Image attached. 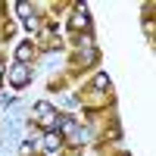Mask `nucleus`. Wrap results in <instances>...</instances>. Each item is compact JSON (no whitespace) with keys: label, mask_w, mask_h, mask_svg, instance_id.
I'll return each instance as SVG.
<instances>
[{"label":"nucleus","mask_w":156,"mask_h":156,"mask_svg":"<svg viewBox=\"0 0 156 156\" xmlns=\"http://www.w3.org/2000/svg\"><path fill=\"white\" fill-rule=\"evenodd\" d=\"M25 28H28V31H37V19L28 16V19H25Z\"/></svg>","instance_id":"8"},{"label":"nucleus","mask_w":156,"mask_h":156,"mask_svg":"<svg viewBox=\"0 0 156 156\" xmlns=\"http://www.w3.org/2000/svg\"><path fill=\"white\" fill-rule=\"evenodd\" d=\"M0 84H3V66H0Z\"/></svg>","instance_id":"10"},{"label":"nucleus","mask_w":156,"mask_h":156,"mask_svg":"<svg viewBox=\"0 0 156 156\" xmlns=\"http://www.w3.org/2000/svg\"><path fill=\"white\" fill-rule=\"evenodd\" d=\"M125 156H131V153H125Z\"/></svg>","instance_id":"11"},{"label":"nucleus","mask_w":156,"mask_h":156,"mask_svg":"<svg viewBox=\"0 0 156 156\" xmlns=\"http://www.w3.org/2000/svg\"><path fill=\"white\" fill-rule=\"evenodd\" d=\"M69 28H72V31H87V28H90V16H87V6H84V3L75 6L72 19H69Z\"/></svg>","instance_id":"2"},{"label":"nucleus","mask_w":156,"mask_h":156,"mask_svg":"<svg viewBox=\"0 0 156 156\" xmlns=\"http://www.w3.org/2000/svg\"><path fill=\"white\" fill-rule=\"evenodd\" d=\"M44 147H47V150H56V147H59V134H56V131H47Z\"/></svg>","instance_id":"5"},{"label":"nucleus","mask_w":156,"mask_h":156,"mask_svg":"<svg viewBox=\"0 0 156 156\" xmlns=\"http://www.w3.org/2000/svg\"><path fill=\"white\" fill-rule=\"evenodd\" d=\"M94 84H97L100 90H106V87H109V78H106V75H103V72H100V75L94 78Z\"/></svg>","instance_id":"7"},{"label":"nucleus","mask_w":156,"mask_h":156,"mask_svg":"<svg viewBox=\"0 0 156 156\" xmlns=\"http://www.w3.org/2000/svg\"><path fill=\"white\" fill-rule=\"evenodd\" d=\"M28 78H31V72H28V66H22V62H16V66L9 69V84L12 87H25Z\"/></svg>","instance_id":"3"},{"label":"nucleus","mask_w":156,"mask_h":156,"mask_svg":"<svg viewBox=\"0 0 156 156\" xmlns=\"http://www.w3.org/2000/svg\"><path fill=\"white\" fill-rule=\"evenodd\" d=\"M34 119H37V125H41V128H47V131H53V128L59 125V115L53 112L50 103H37V106H34Z\"/></svg>","instance_id":"1"},{"label":"nucleus","mask_w":156,"mask_h":156,"mask_svg":"<svg viewBox=\"0 0 156 156\" xmlns=\"http://www.w3.org/2000/svg\"><path fill=\"white\" fill-rule=\"evenodd\" d=\"M16 12H19L22 19H28L31 16V3H16Z\"/></svg>","instance_id":"6"},{"label":"nucleus","mask_w":156,"mask_h":156,"mask_svg":"<svg viewBox=\"0 0 156 156\" xmlns=\"http://www.w3.org/2000/svg\"><path fill=\"white\" fill-rule=\"evenodd\" d=\"M34 153V144H31V140H25V144H22V156H31Z\"/></svg>","instance_id":"9"},{"label":"nucleus","mask_w":156,"mask_h":156,"mask_svg":"<svg viewBox=\"0 0 156 156\" xmlns=\"http://www.w3.org/2000/svg\"><path fill=\"white\" fill-rule=\"evenodd\" d=\"M31 56H34V47H31L28 41H25V44H19V47H16V59L22 62V66H25V62H28Z\"/></svg>","instance_id":"4"}]
</instances>
